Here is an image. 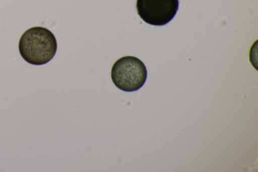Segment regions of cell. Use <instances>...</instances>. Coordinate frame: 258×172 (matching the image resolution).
I'll list each match as a JSON object with an SVG mask.
<instances>
[{
    "label": "cell",
    "instance_id": "cell-1",
    "mask_svg": "<svg viewBox=\"0 0 258 172\" xmlns=\"http://www.w3.org/2000/svg\"><path fill=\"white\" fill-rule=\"evenodd\" d=\"M19 49L25 61L34 65H42L49 62L57 50V42L48 29L36 26L27 30L22 35Z\"/></svg>",
    "mask_w": 258,
    "mask_h": 172
},
{
    "label": "cell",
    "instance_id": "cell-2",
    "mask_svg": "<svg viewBox=\"0 0 258 172\" xmlns=\"http://www.w3.org/2000/svg\"><path fill=\"white\" fill-rule=\"evenodd\" d=\"M111 77L114 84L126 92L139 90L145 84L147 71L143 62L133 56L118 59L112 66Z\"/></svg>",
    "mask_w": 258,
    "mask_h": 172
},
{
    "label": "cell",
    "instance_id": "cell-3",
    "mask_svg": "<svg viewBox=\"0 0 258 172\" xmlns=\"http://www.w3.org/2000/svg\"><path fill=\"white\" fill-rule=\"evenodd\" d=\"M178 0H137L138 14L146 23L154 26H163L175 16Z\"/></svg>",
    "mask_w": 258,
    "mask_h": 172
}]
</instances>
